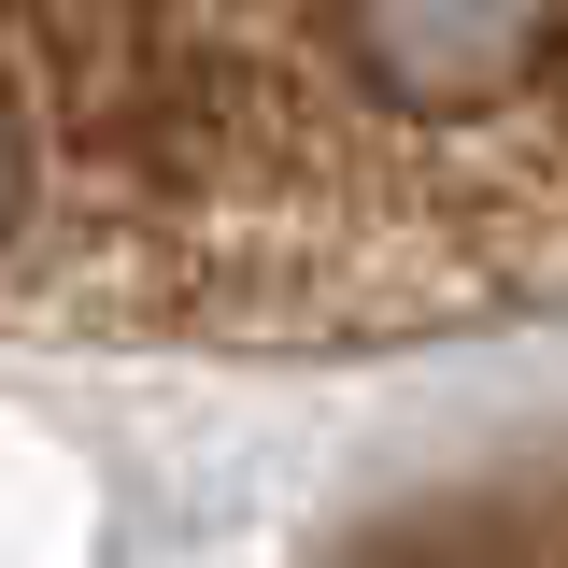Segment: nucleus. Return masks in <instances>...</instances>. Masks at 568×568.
Wrapping results in <instances>:
<instances>
[{"mask_svg": "<svg viewBox=\"0 0 568 568\" xmlns=\"http://www.w3.org/2000/svg\"><path fill=\"white\" fill-rule=\"evenodd\" d=\"M342 71L413 114V129H469L497 100H540L568 58V0H327Z\"/></svg>", "mask_w": 568, "mask_h": 568, "instance_id": "f257e3e1", "label": "nucleus"}, {"mask_svg": "<svg viewBox=\"0 0 568 568\" xmlns=\"http://www.w3.org/2000/svg\"><path fill=\"white\" fill-rule=\"evenodd\" d=\"M29 227V100H14V71H0V242Z\"/></svg>", "mask_w": 568, "mask_h": 568, "instance_id": "f03ea898", "label": "nucleus"}]
</instances>
